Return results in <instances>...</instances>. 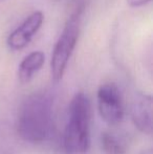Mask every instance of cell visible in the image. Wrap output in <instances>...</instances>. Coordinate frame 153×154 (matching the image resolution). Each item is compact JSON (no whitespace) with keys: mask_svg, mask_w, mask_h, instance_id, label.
I'll return each instance as SVG.
<instances>
[{"mask_svg":"<svg viewBox=\"0 0 153 154\" xmlns=\"http://www.w3.org/2000/svg\"><path fill=\"white\" fill-rule=\"evenodd\" d=\"M54 99L48 91H38L24 100L17 120V130L23 140L39 144L50 135L53 129Z\"/></svg>","mask_w":153,"mask_h":154,"instance_id":"1","label":"cell"},{"mask_svg":"<svg viewBox=\"0 0 153 154\" xmlns=\"http://www.w3.org/2000/svg\"><path fill=\"white\" fill-rule=\"evenodd\" d=\"M91 107L87 95L79 92L68 107L67 122L63 133V149L67 154H84L90 145Z\"/></svg>","mask_w":153,"mask_h":154,"instance_id":"2","label":"cell"},{"mask_svg":"<svg viewBox=\"0 0 153 154\" xmlns=\"http://www.w3.org/2000/svg\"><path fill=\"white\" fill-rule=\"evenodd\" d=\"M82 13H83L82 6L76 8L72 16L68 18L61 36L55 45L50 61L51 77L55 81H60L63 78L70 56L77 45L80 34Z\"/></svg>","mask_w":153,"mask_h":154,"instance_id":"3","label":"cell"},{"mask_svg":"<svg viewBox=\"0 0 153 154\" xmlns=\"http://www.w3.org/2000/svg\"><path fill=\"white\" fill-rule=\"evenodd\" d=\"M98 107L102 119L110 125L120 123L124 116L122 95L112 83L102 85L98 91Z\"/></svg>","mask_w":153,"mask_h":154,"instance_id":"4","label":"cell"},{"mask_svg":"<svg viewBox=\"0 0 153 154\" xmlns=\"http://www.w3.org/2000/svg\"><path fill=\"white\" fill-rule=\"evenodd\" d=\"M44 20L41 12H35L29 16L8 38V45L13 51H20L26 47L33 37L40 29Z\"/></svg>","mask_w":153,"mask_h":154,"instance_id":"5","label":"cell"},{"mask_svg":"<svg viewBox=\"0 0 153 154\" xmlns=\"http://www.w3.org/2000/svg\"><path fill=\"white\" fill-rule=\"evenodd\" d=\"M131 118L139 130L146 134L152 133V99L150 95L141 94L134 100Z\"/></svg>","mask_w":153,"mask_h":154,"instance_id":"6","label":"cell"},{"mask_svg":"<svg viewBox=\"0 0 153 154\" xmlns=\"http://www.w3.org/2000/svg\"><path fill=\"white\" fill-rule=\"evenodd\" d=\"M45 61V56L42 51H33L27 55L19 65L18 78L22 83H29L34 75L43 66Z\"/></svg>","mask_w":153,"mask_h":154,"instance_id":"7","label":"cell"},{"mask_svg":"<svg viewBox=\"0 0 153 154\" xmlns=\"http://www.w3.org/2000/svg\"><path fill=\"white\" fill-rule=\"evenodd\" d=\"M102 148L106 154H125L126 147L124 143L111 132H104L101 136Z\"/></svg>","mask_w":153,"mask_h":154,"instance_id":"8","label":"cell"},{"mask_svg":"<svg viewBox=\"0 0 153 154\" xmlns=\"http://www.w3.org/2000/svg\"><path fill=\"white\" fill-rule=\"evenodd\" d=\"M151 0H127V2L129 3L130 6H133V8H137V6H142L144 4L148 3Z\"/></svg>","mask_w":153,"mask_h":154,"instance_id":"9","label":"cell"},{"mask_svg":"<svg viewBox=\"0 0 153 154\" xmlns=\"http://www.w3.org/2000/svg\"><path fill=\"white\" fill-rule=\"evenodd\" d=\"M141 154H153V153H152V149H151V148L146 149V150H144Z\"/></svg>","mask_w":153,"mask_h":154,"instance_id":"10","label":"cell"},{"mask_svg":"<svg viewBox=\"0 0 153 154\" xmlns=\"http://www.w3.org/2000/svg\"><path fill=\"white\" fill-rule=\"evenodd\" d=\"M0 154H6V153H0Z\"/></svg>","mask_w":153,"mask_h":154,"instance_id":"11","label":"cell"}]
</instances>
